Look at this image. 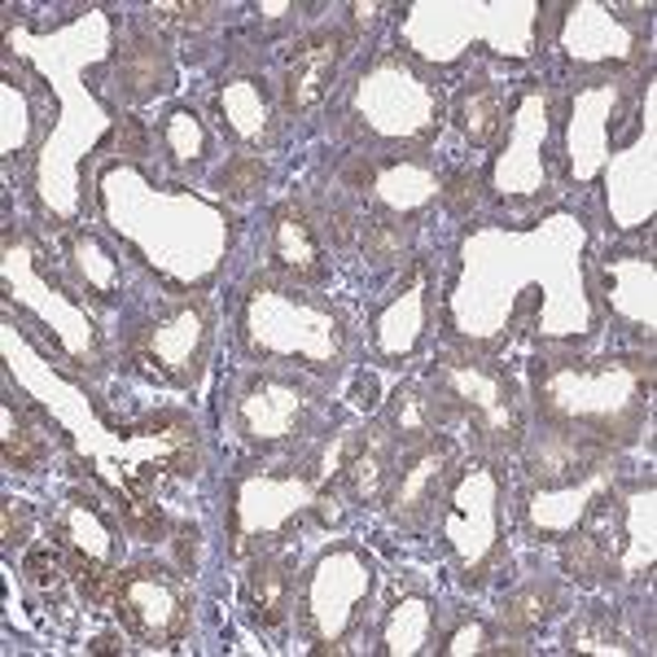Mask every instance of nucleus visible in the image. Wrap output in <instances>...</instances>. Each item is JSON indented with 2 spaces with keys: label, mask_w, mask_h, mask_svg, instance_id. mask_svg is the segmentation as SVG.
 <instances>
[{
  "label": "nucleus",
  "mask_w": 657,
  "mask_h": 657,
  "mask_svg": "<svg viewBox=\"0 0 657 657\" xmlns=\"http://www.w3.org/2000/svg\"><path fill=\"white\" fill-rule=\"evenodd\" d=\"M154 575L158 570H127V575H119L114 610L127 619V627L136 636H145V641H176L189 627V610H185V597L167 579H154Z\"/></svg>",
  "instance_id": "1"
},
{
  "label": "nucleus",
  "mask_w": 657,
  "mask_h": 657,
  "mask_svg": "<svg viewBox=\"0 0 657 657\" xmlns=\"http://www.w3.org/2000/svg\"><path fill=\"white\" fill-rule=\"evenodd\" d=\"M342 53H346V35L342 31H321V35H308L303 44H294L290 70H286V105L294 114L312 110L325 97Z\"/></svg>",
  "instance_id": "2"
},
{
  "label": "nucleus",
  "mask_w": 657,
  "mask_h": 657,
  "mask_svg": "<svg viewBox=\"0 0 657 657\" xmlns=\"http://www.w3.org/2000/svg\"><path fill=\"white\" fill-rule=\"evenodd\" d=\"M290 592H294V570L286 557H264L250 570V614L264 627H281L290 614Z\"/></svg>",
  "instance_id": "3"
},
{
  "label": "nucleus",
  "mask_w": 657,
  "mask_h": 657,
  "mask_svg": "<svg viewBox=\"0 0 657 657\" xmlns=\"http://www.w3.org/2000/svg\"><path fill=\"white\" fill-rule=\"evenodd\" d=\"M272 250H277V264L290 268L294 277H308V281L321 277V246H316L312 224L303 220V211H281L277 215V242H272Z\"/></svg>",
  "instance_id": "4"
},
{
  "label": "nucleus",
  "mask_w": 657,
  "mask_h": 657,
  "mask_svg": "<svg viewBox=\"0 0 657 657\" xmlns=\"http://www.w3.org/2000/svg\"><path fill=\"white\" fill-rule=\"evenodd\" d=\"M119 83L132 92V97H154L171 83V66L167 57L158 53V44L149 40H132L123 53H119Z\"/></svg>",
  "instance_id": "5"
},
{
  "label": "nucleus",
  "mask_w": 657,
  "mask_h": 657,
  "mask_svg": "<svg viewBox=\"0 0 657 657\" xmlns=\"http://www.w3.org/2000/svg\"><path fill=\"white\" fill-rule=\"evenodd\" d=\"M386 465H390V438H386V430H368L364 443H355V452H350L342 474L350 478L359 500H377L381 487H386V474H390Z\"/></svg>",
  "instance_id": "6"
},
{
  "label": "nucleus",
  "mask_w": 657,
  "mask_h": 657,
  "mask_svg": "<svg viewBox=\"0 0 657 657\" xmlns=\"http://www.w3.org/2000/svg\"><path fill=\"white\" fill-rule=\"evenodd\" d=\"M443 465H447V447L438 443V447H421L416 456H412V465L399 474V491H394V509L399 513H416V509H425L430 500H434V487H438V478H443Z\"/></svg>",
  "instance_id": "7"
},
{
  "label": "nucleus",
  "mask_w": 657,
  "mask_h": 657,
  "mask_svg": "<svg viewBox=\"0 0 657 657\" xmlns=\"http://www.w3.org/2000/svg\"><path fill=\"white\" fill-rule=\"evenodd\" d=\"M500 114H504V105H500V92H495L491 83L469 88L465 101H460V127H465L474 141H491V136L500 132Z\"/></svg>",
  "instance_id": "8"
},
{
  "label": "nucleus",
  "mask_w": 657,
  "mask_h": 657,
  "mask_svg": "<svg viewBox=\"0 0 657 657\" xmlns=\"http://www.w3.org/2000/svg\"><path fill=\"white\" fill-rule=\"evenodd\" d=\"M553 601H557L553 588H526V592H517V597L504 605V627H513V632L539 627V623L548 619V605H553Z\"/></svg>",
  "instance_id": "9"
},
{
  "label": "nucleus",
  "mask_w": 657,
  "mask_h": 657,
  "mask_svg": "<svg viewBox=\"0 0 657 657\" xmlns=\"http://www.w3.org/2000/svg\"><path fill=\"white\" fill-rule=\"evenodd\" d=\"M408 237H412L408 224L399 229L394 220H381V224H368V229H364V250H368L372 264H390V259H399V250L408 246Z\"/></svg>",
  "instance_id": "10"
},
{
  "label": "nucleus",
  "mask_w": 657,
  "mask_h": 657,
  "mask_svg": "<svg viewBox=\"0 0 657 657\" xmlns=\"http://www.w3.org/2000/svg\"><path fill=\"white\" fill-rule=\"evenodd\" d=\"M605 561H610V553H605V544L592 531L575 535V544L566 548V566L575 570V579H597L605 570Z\"/></svg>",
  "instance_id": "11"
},
{
  "label": "nucleus",
  "mask_w": 657,
  "mask_h": 657,
  "mask_svg": "<svg viewBox=\"0 0 657 657\" xmlns=\"http://www.w3.org/2000/svg\"><path fill=\"white\" fill-rule=\"evenodd\" d=\"M610 641H619V623L610 619V610H597L570 627V649H614Z\"/></svg>",
  "instance_id": "12"
},
{
  "label": "nucleus",
  "mask_w": 657,
  "mask_h": 657,
  "mask_svg": "<svg viewBox=\"0 0 657 657\" xmlns=\"http://www.w3.org/2000/svg\"><path fill=\"white\" fill-rule=\"evenodd\" d=\"M26 579L40 588V592H57L62 583H66V561H62V553L57 548H35V553H26Z\"/></svg>",
  "instance_id": "13"
},
{
  "label": "nucleus",
  "mask_w": 657,
  "mask_h": 657,
  "mask_svg": "<svg viewBox=\"0 0 657 657\" xmlns=\"http://www.w3.org/2000/svg\"><path fill=\"white\" fill-rule=\"evenodd\" d=\"M163 26H171V31H198V26H207L211 22V4H158V9H149Z\"/></svg>",
  "instance_id": "14"
},
{
  "label": "nucleus",
  "mask_w": 657,
  "mask_h": 657,
  "mask_svg": "<svg viewBox=\"0 0 657 657\" xmlns=\"http://www.w3.org/2000/svg\"><path fill=\"white\" fill-rule=\"evenodd\" d=\"M4 460H9L13 469L31 474V469L40 465V443H35V434H26V430H13V425H9V434H4Z\"/></svg>",
  "instance_id": "15"
},
{
  "label": "nucleus",
  "mask_w": 657,
  "mask_h": 657,
  "mask_svg": "<svg viewBox=\"0 0 657 657\" xmlns=\"http://www.w3.org/2000/svg\"><path fill=\"white\" fill-rule=\"evenodd\" d=\"M394 421H399V430L412 434V438H416V434H430V408H425V399H416V394L399 399Z\"/></svg>",
  "instance_id": "16"
},
{
  "label": "nucleus",
  "mask_w": 657,
  "mask_h": 657,
  "mask_svg": "<svg viewBox=\"0 0 657 657\" xmlns=\"http://www.w3.org/2000/svg\"><path fill=\"white\" fill-rule=\"evenodd\" d=\"M264 180V167L255 163V158H237L224 176H220V189H229V193H250L246 185H259Z\"/></svg>",
  "instance_id": "17"
},
{
  "label": "nucleus",
  "mask_w": 657,
  "mask_h": 657,
  "mask_svg": "<svg viewBox=\"0 0 657 657\" xmlns=\"http://www.w3.org/2000/svg\"><path fill=\"white\" fill-rule=\"evenodd\" d=\"M26 526H31L26 509L18 500H9V509H4V544H26Z\"/></svg>",
  "instance_id": "18"
},
{
  "label": "nucleus",
  "mask_w": 657,
  "mask_h": 657,
  "mask_svg": "<svg viewBox=\"0 0 657 657\" xmlns=\"http://www.w3.org/2000/svg\"><path fill=\"white\" fill-rule=\"evenodd\" d=\"M114 141H119V149H127V154H141V149H145V136H141V127H136L132 119H123V132H119Z\"/></svg>",
  "instance_id": "19"
},
{
  "label": "nucleus",
  "mask_w": 657,
  "mask_h": 657,
  "mask_svg": "<svg viewBox=\"0 0 657 657\" xmlns=\"http://www.w3.org/2000/svg\"><path fill=\"white\" fill-rule=\"evenodd\" d=\"M114 649H123L119 636H97V641H92V654H114Z\"/></svg>",
  "instance_id": "20"
}]
</instances>
